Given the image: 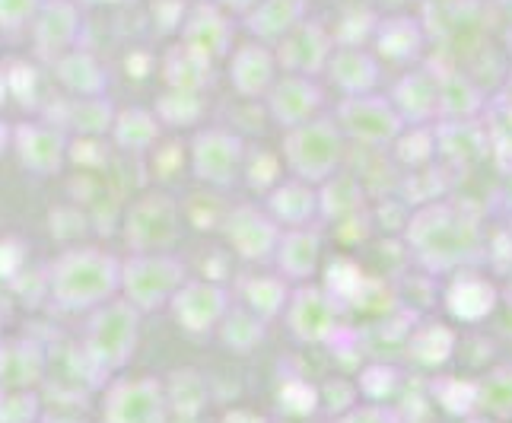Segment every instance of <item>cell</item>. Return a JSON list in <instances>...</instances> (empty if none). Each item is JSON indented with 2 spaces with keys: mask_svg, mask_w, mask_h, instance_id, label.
I'll use <instances>...</instances> for the list:
<instances>
[{
  "mask_svg": "<svg viewBox=\"0 0 512 423\" xmlns=\"http://www.w3.org/2000/svg\"><path fill=\"white\" fill-rule=\"evenodd\" d=\"M121 264L125 261L93 245L64 249L48 264V296L67 312H93L121 290Z\"/></svg>",
  "mask_w": 512,
  "mask_h": 423,
  "instance_id": "obj_1",
  "label": "cell"
},
{
  "mask_svg": "<svg viewBox=\"0 0 512 423\" xmlns=\"http://www.w3.org/2000/svg\"><path fill=\"white\" fill-rule=\"evenodd\" d=\"M137 344V309L128 299H109L90 312L83 331V360L93 373H118Z\"/></svg>",
  "mask_w": 512,
  "mask_h": 423,
  "instance_id": "obj_2",
  "label": "cell"
},
{
  "mask_svg": "<svg viewBox=\"0 0 512 423\" xmlns=\"http://www.w3.org/2000/svg\"><path fill=\"white\" fill-rule=\"evenodd\" d=\"M185 287V268L166 252L131 255L121 264V293L137 312H150L172 303L175 293Z\"/></svg>",
  "mask_w": 512,
  "mask_h": 423,
  "instance_id": "obj_3",
  "label": "cell"
},
{
  "mask_svg": "<svg viewBox=\"0 0 512 423\" xmlns=\"http://www.w3.org/2000/svg\"><path fill=\"white\" fill-rule=\"evenodd\" d=\"M182 214L166 191H150L140 195L125 214V242L134 255H156L169 252L179 239Z\"/></svg>",
  "mask_w": 512,
  "mask_h": 423,
  "instance_id": "obj_4",
  "label": "cell"
},
{
  "mask_svg": "<svg viewBox=\"0 0 512 423\" xmlns=\"http://www.w3.org/2000/svg\"><path fill=\"white\" fill-rule=\"evenodd\" d=\"M13 153L32 175H58L70 156L64 128L55 121H20L13 125Z\"/></svg>",
  "mask_w": 512,
  "mask_h": 423,
  "instance_id": "obj_5",
  "label": "cell"
},
{
  "mask_svg": "<svg viewBox=\"0 0 512 423\" xmlns=\"http://www.w3.org/2000/svg\"><path fill=\"white\" fill-rule=\"evenodd\" d=\"M80 26H83V16H80L77 0H45L29 29L35 55L45 64H55L67 51L77 48Z\"/></svg>",
  "mask_w": 512,
  "mask_h": 423,
  "instance_id": "obj_6",
  "label": "cell"
},
{
  "mask_svg": "<svg viewBox=\"0 0 512 423\" xmlns=\"http://www.w3.org/2000/svg\"><path fill=\"white\" fill-rule=\"evenodd\" d=\"M102 423H166V395L153 379H121L105 395Z\"/></svg>",
  "mask_w": 512,
  "mask_h": 423,
  "instance_id": "obj_7",
  "label": "cell"
},
{
  "mask_svg": "<svg viewBox=\"0 0 512 423\" xmlns=\"http://www.w3.org/2000/svg\"><path fill=\"white\" fill-rule=\"evenodd\" d=\"M287 153H290L293 169L303 175V179H325L331 166L338 163L341 144H338V134L331 131V125L315 121V125H306L293 134Z\"/></svg>",
  "mask_w": 512,
  "mask_h": 423,
  "instance_id": "obj_8",
  "label": "cell"
},
{
  "mask_svg": "<svg viewBox=\"0 0 512 423\" xmlns=\"http://www.w3.org/2000/svg\"><path fill=\"white\" fill-rule=\"evenodd\" d=\"M239 140L226 131H201L191 144L194 175L210 185H229L239 169Z\"/></svg>",
  "mask_w": 512,
  "mask_h": 423,
  "instance_id": "obj_9",
  "label": "cell"
},
{
  "mask_svg": "<svg viewBox=\"0 0 512 423\" xmlns=\"http://www.w3.org/2000/svg\"><path fill=\"white\" fill-rule=\"evenodd\" d=\"M229 35H233L229 16L214 4H198L182 23V42L198 51V55H204L207 61L226 55Z\"/></svg>",
  "mask_w": 512,
  "mask_h": 423,
  "instance_id": "obj_10",
  "label": "cell"
},
{
  "mask_svg": "<svg viewBox=\"0 0 512 423\" xmlns=\"http://www.w3.org/2000/svg\"><path fill=\"white\" fill-rule=\"evenodd\" d=\"M51 74H55L58 86L67 96H77V99L105 96V86H109L105 67L83 48H74V51H67L64 58H58L51 64Z\"/></svg>",
  "mask_w": 512,
  "mask_h": 423,
  "instance_id": "obj_11",
  "label": "cell"
},
{
  "mask_svg": "<svg viewBox=\"0 0 512 423\" xmlns=\"http://www.w3.org/2000/svg\"><path fill=\"white\" fill-rule=\"evenodd\" d=\"M223 290L214 284H185L172 299V312L185 331H207L223 312Z\"/></svg>",
  "mask_w": 512,
  "mask_h": 423,
  "instance_id": "obj_12",
  "label": "cell"
},
{
  "mask_svg": "<svg viewBox=\"0 0 512 423\" xmlns=\"http://www.w3.org/2000/svg\"><path fill=\"white\" fill-rule=\"evenodd\" d=\"M331 42L322 32V26L315 23H299L284 45H280V61H284L287 70H296V74H309V70H319L328 58Z\"/></svg>",
  "mask_w": 512,
  "mask_h": 423,
  "instance_id": "obj_13",
  "label": "cell"
},
{
  "mask_svg": "<svg viewBox=\"0 0 512 423\" xmlns=\"http://www.w3.org/2000/svg\"><path fill=\"white\" fill-rule=\"evenodd\" d=\"M226 236L233 249L245 258H258L271 252L274 245V226L264 220L255 207H239L226 217Z\"/></svg>",
  "mask_w": 512,
  "mask_h": 423,
  "instance_id": "obj_14",
  "label": "cell"
},
{
  "mask_svg": "<svg viewBox=\"0 0 512 423\" xmlns=\"http://www.w3.org/2000/svg\"><path fill=\"white\" fill-rule=\"evenodd\" d=\"M344 125L353 137L366 140V144H379L398 131V115L388 112V105L376 99H353L344 105Z\"/></svg>",
  "mask_w": 512,
  "mask_h": 423,
  "instance_id": "obj_15",
  "label": "cell"
},
{
  "mask_svg": "<svg viewBox=\"0 0 512 423\" xmlns=\"http://www.w3.org/2000/svg\"><path fill=\"white\" fill-rule=\"evenodd\" d=\"M61 115L64 118L58 121V128H74L83 137H102L105 131H112L118 112L105 96H93V99L67 96L61 99Z\"/></svg>",
  "mask_w": 512,
  "mask_h": 423,
  "instance_id": "obj_16",
  "label": "cell"
},
{
  "mask_svg": "<svg viewBox=\"0 0 512 423\" xmlns=\"http://www.w3.org/2000/svg\"><path fill=\"white\" fill-rule=\"evenodd\" d=\"M45 373V357L35 344H0V385L23 392Z\"/></svg>",
  "mask_w": 512,
  "mask_h": 423,
  "instance_id": "obj_17",
  "label": "cell"
},
{
  "mask_svg": "<svg viewBox=\"0 0 512 423\" xmlns=\"http://www.w3.org/2000/svg\"><path fill=\"white\" fill-rule=\"evenodd\" d=\"M163 77L169 83V90H191L201 93L204 80L210 77V61L204 55H198L194 48H188L185 42L172 45L163 58Z\"/></svg>",
  "mask_w": 512,
  "mask_h": 423,
  "instance_id": "obj_18",
  "label": "cell"
},
{
  "mask_svg": "<svg viewBox=\"0 0 512 423\" xmlns=\"http://www.w3.org/2000/svg\"><path fill=\"white\" fill-rule=\"evenodd\" d=\"M112 140L128 153L153 150L156 140H160V118H156V112H147V109L118 112L115 125H112Z\"/></svg>",
  "mask_w": 512,
  "mask_h": 423,
  "instance_id": "obj_19",
  "label": "cell"
},
{
  "mask_svg": "<svg viewBox=\"0 0 512 423\" xmlns=\"http://www.w3.org/2000/svg\"><path fill=\"white\" fill-rule=\"evenodd\" d=\"M271 74H274V61H271V55L258 42L236 48V58H233V70H229V77H233L236 90L242 96H258V90L268 86Z\"/></svg>",
  "mask_w": 512,
  "mask_h": 423,
  "instance_id": "obj_20",
  "label": "cell"
},
{
  "mask_svg": "<svg viewBox=\"0 0 512 423\" xmlns=\"http://www.w3.org/2000/svg\"><path fill=\"white\" fill-rule=\"evenodd\" d=\"M252 32L268 42H284L299 26V0H258L249 20Z\"/></svg>",
  "mask_w": 512,
  "mask_h": 423,
  "instance_id": "obj_21",
  "label": "cell"
},
{
  "mask_svg": "<svg viewBox=\"0 0 512 423\" xmlns=\"http://www.w3.org/2000/svg\"><path fill=\"white\" fill-rule=\"evenodd\" d=\"M315 105H319V90L303 77H290L287 83H280L274 93V112L280 115V121H287V125L306 121Z\"/></svg>",
  "mask_w": 512,
  "mask_h": 423,
  "instance_id": "obj_22",
  "label": "cell"
},
{
  "mask_svg": "<svg viewBox=\"0 0 512 423\" xmlns=\"http://www.w3.org/2000/svg\"><path fill=\"white\" fill-rule=\"evenodd\" d=\"M331 80L344 86L350 96H360L363 90H369L376 80V67L360 51H341L338 58L331 61Z\"/></svg>",
  "mask_w": 512,
  "mask_h": 423,
  "instance_id": "obj_23",
  "label": "cell"
},
{
  "mask_svg": "<svg viewBox=\"0 0 512 423\" xmlns=\"http://www.w3.org/2000/svg\"><path fill=\"white\" fill-rule=\"evenodd\" d=\"M204 109V102L198 93H191V90H169L160 96V102H156V118H163L166 125H194L198 121Z\"/></svg>",
  "mask_w": 512,
  "mask_h": 423,
  "instance_id": "obj_24",
  "label": "cell"
},
{
  "mask_svg": "<svg viewBox=\"0 0 512 423\" xmlns=\"http://www.w3.org/2000/svg\"><path fill=\"white\" fill-rule=\"evenodd\" d=\"M45 0H0V35H23L32 29Z\"/></svg>",
  "mask_w": 512,
  "mask_h": 423,
  "instance_id": "obj_25",
  "label": "cell"
},
{
  "mask_svg": "<svg viewBox=\"0 0 512 423\" xmlns=\"http://www.w3.org/2000/svg\"><path fill=\"white\" fill-rule=\"evenodd\" d=\"M315 255H319V242H315V236L299 233L284 245V252H280V264H287L290 274H309L312 264H315Z\"/></svg>",
  "mask_w": 512,
  "mask_h": 423,
  "instance_id": "obj_26",
  "label": "cell"
},
{
  "mask_svg": "<svg viewBox=\"0 0 512 423\" xmlns=\"http://www.w3.org/2000/svg\"><path fill=\"white\" fill-rule=\"evenodd\" d=\"M39 417V401L29 389L0 395V423H32Z\"/></svg>",
  "mask_w": 512,
  "mask_h": 423,
  "instance_id": "obj_27",
  "label": "cell"
},
{
  "mask_svg": "<svg viewBox=\"0 0 512 423\" xmlns=\"http://www.w3.org/2000/svg\"><path fill=\"white\" fill-rule=\"evenodd\" d=\"M0 70H4V80H7L10 96H16L20 102L29 105L35 99V93H39V83H35V70L26 61H10V64H4Z\"/></svg>",
  "mask_w": 512,
  "mask_h": 423,
  "instance_id": "obj_28",
  "label": "cell"
},
{
  "mask_svg": "<svg viewBox=\"0 0 512 423\" xmlns=\"http://www.w3.org/2000/svg\"><path fill=\"white\" fill-rule=\"evenodd\" d=\"M274 207H277L280 223H303V217L312 210V195H309V191H303V188L277 191Z\"/></svg>",
  "mask_w": 512,
  "mask_h": 423,
  "instance_id": "obj_29",
  "label": "cell"
},
{
  "mask_svg": "<svg viewBox=\"0 0 512 423\" xmlns=\"http://www.w3.org/2000/svg\"><path fill=\"white\" fill-rule=\"evenodd\" d=\"M10 150H13V125L0 118V160H4Z\"/></svg>",
  "mask_w": 512,
  "mask_h": 423,
  "instance_id": "obj_30",
  "label": "cell"
},
{
  "mask_svg": "<svg viewBox=\"0 0 512 423\" xmlns=\"http://www.w3.org/2000/svg\"><path fill=\"white\" fill-rule=\"evenodd\" d=\"M220 4H226V7H233V10H245V7H255L258 0H220Z\"/></svg>",
  "mask_w": 512,
  "mask_h": 423,
  "instance_id": "obj_31",
  "label": "cell"
},
{
  "mask_svg": "<svg viewBox=\"0 0 512 423\" xmlns=\"http://www.w3.org/2000/svg\"><path fill=\"white\" fill-rule=\"evenodd\" d=\"M10 99V90H7V80H4V70H0V105Z\"/></svg>",
  "mask_w": 512,
  "mask_h": 423,
  "instance_id": "obj_32",
  "label": "cell"
},
{
  "mask_svg": "<svg viewBox=\"0 0 512 423\" xmlns=\"http://www.w3.org/2000/svg\"><path fill=\"white\" fill-rule=\"evenodd\" d=\"M83 7H93V4H115V0H77Z\"/></svg>",
  "mask_w": 512,
  "mask_h": 423,
  "instance_id": "obj_33",
  "label": "cell"
}]
</instances>
